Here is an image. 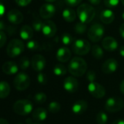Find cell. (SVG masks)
I'll return each mask as SVG.
<instances>
[{"label":"cell","mask_w":124,"mask_h":124,"mask_svg":"<svg viewBox=\"0 0 124 124\" xmlns=\"http://www.w3.org/2000/svg\"><path fill=\"white\" fill-rule=\"evenodd\" d=\"M8 20L13 24H20L23 21V15L18 10L13 9L8 13Z\"/></svg>","instance_id":"9a60e30c"},{"label":"cell","mask_w":124,"mask_h":124,"mask_svg":"<svg viewBox=\"0 0 124 124\" xmlns=\"http://www.w3.org/2000/svg\"><path fill=\"white\" fill-rule=\"evenodd\" d=\"M115 19V14L112 10L106 9L101 11L100 14V20L103 23L109 24L113 22Z\"/></svg>","instance_id":"ffe728a7"},{"label":"cell","mask_w":124,"mask_h":124,"mask_svg":"<svg viewBox=\"0 0 124 124\" xmlns=\"http://www.w3.org/2000/svg\"><path fill=\"white\" fill-rule=\"evenodd\" d=\"M5 29V23L2 21H0V31H3Z\"/></svg>","instance_id":"ee69618b"},{"label":"cell","mask_w":124,"mask_h":124,"mask_svg":"<svg viewBox=\"0 0 124 124\" xmlns=\"http://www.w3.org/2000/svg\"><path fill=\"white\" fill-rule=\"evenodd\" d=\"M121 1V2H122V4H123V5L124 6V0H120Z\"/></svg>","instance_id":"816d5d0a"},{"label":"cell","mask_w":124,"mask_h":124,"mask_svg":"<svg viewBox=\"0 0 124 124\" xmlns=\"http://www.w3.org/2000/svg\"><path fill=\"white\" fill-rule=\"evenodd\" d=\"M64 2L68 6L77 7L81 3L82 0H64Z\"/></svg>","instance_id":"74e56055"},{"label":"cell","mask_w":124,"mask_h":124,"mask_svg":"<svg viewBox=\"0 0 124 124\" xmlns=\"http://www.w3.org/2000/svg\"><path fill=\"white\" fill-rule=\"evenodd\" d=\"M91 53L93 56L96 59H101L104 56V50L98 45H94L91 47Z\"/></svg>","instance_id":"484cf974"},{"label":"cell","mask_w":124,"mask_h":124,"mask_svg":"<svg viewBox=\"0 0 124 124\" xmlns=\"http://www.w3.org/2000/svg\"><path fill=\"white\" fill-rule=\"evenodd\" d=\"M10 85L7 81H0V99L7 98L10 93Z\"/></svg>","instance_id":"603a6c76"},{"label":"cell","mask_w":124,"mask_h":124,"mask_svg":"<svg viewBox=\"0 0 124 124\" xmlns=\"http://www.w3.org/2000/svg\"><path fill=\"white\" fill-rule=\"evenodd\" d=\"M124 107V102L119 97H110L105 101L104 107L107 112H116L121 110Z\"/></svg>","instance_id":"ba28073f"},{"label":"cell","mask_w":124,"mask_h":124,"mask_svg":"<svg viewBox=\"0 0 124 124\" xmlns=\"http://www.w3.org/2000/svg\"><path fill=\"white\" fill-rule=\"evenodd\" d=\"M64 88L69 93H75L78 88V81L75 77H67L64 81Z\"/></svg>","instance_id":"5bb4252c"},{"label":"cell","mask_w":124,"mask_h":124,"mask_svg":"<svg viewBox=\"0 0 124 124\" xmlns=\"http://www.w3.org/2000/svg\"><path fill=\"white\" fill-rule=\"evenodd\" d=\"M68 71L75 77H80L87 71V63L80 57H75L70 62Z\"/></svg>","instance_id":"6da1fadb"},{"label":"cell","mask_w":124,"mask_h":124,"mask_svg":"<svg viewBox=\"0 0 124 124\" xmlns=\"http://www.w3.org/2000/svg\"><path fill=\"white\" fill-rule=\"evenodd\" d=\"M31 65V61L27 57H22L19 61V67L22 70H27Z\"/></svg>","instance_id":"4dcf8cb0"},{"label":"cell","mask_w":124,"mask_h":124,"mask_svg":"<svg viewBox=\"0 0 124 124\" xmlns=\"http://www.w3.org/2000/svg\"><path fill=\"white\" fill-rule=\"evenodd\" d=\"M88 109V103L85 100H78L74 103L72 107V111L74 114L81 115Z\"/></svg>","instance_id":"d6986e66"},{"label":"cell","mask_w":124,"mask_h":124,"mask_svg":"<svg viewBox=\"0 0 124 124\" xmlns=\"http://www.w3.org/2000/svg\"><path fill=\"white\" fill-rule=\"evenodd\" d=\"M76 16L75 11L71 8H66L62 12V17L67 22L69 23L75 21L76 19Z\"/></svg>","instance_id":"cb8c5ba5"},{"label":"cell","mask_w":124,"mask_h":124,"mask_svg":"<svg viewBox=\"0 0 124 124\" xmlns=\"http://www.w3.org/2000/svg\"><path fill=\"white\" fill-rule=\"evenodd\" d=\"M120 90L121 93L124 94V80L121 82V83L120 85Z\"/></svg>","instance_id":"bcb514c9"},{"label":"cell","mask_w":124,"mask_h":124,"mask_svg":"<svg viewBox=\"0 0 124 124\" xmlns=\"http://www.w3.org/2000/svg\"><path fill=\"white\" fill-rule=\"evenodd\" d=\"M118 63L115 58H109L102 64L101 70L105 74H112L117 70Z\"/></svg>","instance_id":"4fadbf2b"},{"label":"cell","mask_w":124,"mask_h":124,"mask_svg":"<svg viewBox=\"0 0 124 124\" xmlns=\"http://www.w3.org/2000/svg\"><path fill=\"white\" fill-rule=\"evenodd\" d=\"M47 117V112L42 107H38L32 112V117L37 121H43Z\"/></svg>","instance_id":"7402d4cb"},{"label":"cell","mask_w":124,"mask_h":124,"mask_svg":"<svg viewBox=\"0 0 124 124\" xmlns=\"http://www.w3.org/2000/svg\"><path fill=\"white\" fill-rule=\"evenodd\" d=\"M119 32L120 34V36L122 37V38L124 39V23H122L119 28Z\"/></svg>","instance_id":"b9f144b4"},{"label":"cell","mask_w":124,"mask_h":124,"mask_svg":"<svg viewBox=\"0 0 124 124\" xmlns=\"http://www.w3.org/2000/svg\"><path fill=\"white\" fill-rule=\"evenodd\" d=\"M112 124H124V120H122V119L116 120L114 122H112Z\"/></svg>","instance_id":"f6af8a7d"},{"label":"cell","mask_w":124,"mask_h":124,"mask_svg":"<svg viewBox=\"0 0 124 124\" xmlns=\"http://www.w3.org/2000/svg\"><path fill=\"white\" fill-rule=\"evenodd\" d=\"M14 112L19 115H26L33 110V104L27 99H20L15 102L13 105Z\"/></svg>","instance_id":"277c9868"},{"label":"cell","mask_w":124,"mask_h":124,"mask_svg":"<svg viewBox=\"0 0 124 124\" xmlns=\"http://www.w3.org/2000/svg\"><path fill=\"white\" fill-rule=\"evenodd\" d=\"M2 71L8 75H13L18 72V66L14 61H7L2 65Z\"/></svg>","instance_id":"ac0fdd59"},{"label":"cell","mask_w":124,"mask_h":124,"mask_svg":"<svg viewBox=\"0 0 124 124\" xmlns=\"http://www.w3.org/2000/svg\"><path fill=\"white\" fill-rule=\"evenodd\" d=\"M30 78L29 76L25 72L18 73L13 80V85L16 89L20 91L26 90L30 85Z\"/></svg>","instance_id":"8992f818"},{"label":"cell","mask_w":124,"mask_h":124,"mask_svg":"<svg viewBox=\"0 0 124 124\" xmlns=\"http://www.w3.org/2000/svg\"><path fill=\"white\" fill-rule=\"evenodd\" d=\"M87 30L86 24L81 23L80 21L77 23L75 26V31L78 34H84Z\"/></svg>","instance_id":"f546056e"},{"label":"cell","mask_w":124,"mask_h":124,"mask_svg":"<svg viewBox=\"0 0 124 124\" xmlns=\"http://www.w3.org/2000/svg\"><path fill=\"white\" fill-rule=\"evenodd\" d=\"M61 42L65 45H70L73 43V37L71 34L68 33H65L61 37Z\"/></svg>","instance_id":"1f68e13d"},{"label":"cell","mask_w":124,"mask_h":124,"mask_svg":"<svg viewBox=\"0 0 124 124\" xmlns=\"http://www.w3.org/2000/svg\"><path fill=\"white\" fill-rule=\"evenodd\" d=\"M72 56L70 50L67 47H61L56 52V58L61 63H64L70 61Z\"/></svg>","instance_id":"2e32d148"},{"label":"cell","mask_w":124,"mask_h":124,"mask_svg":"<svg viewBox=\"0 0 124 124\" xmlns=\"http://www.w3.org/2000/svg\"><path fill=\"white\" fill-rule=\"evenodd\" d=\"M88 91L92 96L96 99L103 98L106 93L104 88L96 82L89 83L88 85Z\"/></svg>","instance_id":"9c48e42d"},{"label":"cell","mask_w":124,"mask_h":124,"mask_svg":"<svg viewBox=\"0 0 124 124\" xmlns=\"http://www.w3.org/2000/svg\"><path fill=\"white\" fill-rule=\"evenodd\" d=\"M57 31V27L55 23L52 21H44L42 33L47 37H53Z\"/></svg>","instance_id":"7c38bea8"},{"label":"cell","mask_w":124,"mask_h":124,"mask_svg":"<svg viewBox=\"0 0 124 124\" xmlns=\"http://www.w3.org/2000/svg\"><path fill=\"white\" fill-rule=\"evenodd\" d=\"M46 61L43 55L40 54L34 55L31 60V65L33 70L36 72H41L45 67Z\"/></svg>","instance_id":"30bf717a"},{"label":"cell","mask_w":124,"mask_h":124,"mask_svg":"<svg viewBox=\"0 0 124 124\" xmlns=\"http://www.w3.org/2000/svg\"><path fill=\"white\" fill-rule=\"evenodd\" d=\"M77 15L81 23L87 24L91 23L94 18L95 10L88 4H82L78 8Z\"/></svg>","instance_id":"7a4b0ae2"},{"label":"cell","mask_w":124,"mask_h":124,"mask_svg":"<svg viewBox=\"0 0 124 124\" xmlns=\"http://www.w3.org/2000/svg\"><path fill=\"white\" fill-rule=\"evenodd\" d=\"M88 2L93 5H99L101 3V0H88Z\"/></svg>","instance_id":"7bdbcfd3"},{"label":"cell","mask_w":124,"mask_h":124,"mask_svg":"<svg viewBox=\"0 0 124 124\" xmlns=\"http://www.w3.org/2000/svg\"><path fill=\"white\" fill-rule=\"evenodd\" d=\"M104 34V28L100 23H94L92 25L88 31V37L91 42H98L100 41Z\"/></svg>","instance_id":"52a82bcc"},{"label":"cell","mask_w":124,"mask_h":124,"mask_svg":"<svg viewBox=\"0 0 124 124\" xmlns=\"http://www.w3.org/2000/svg\"><path fill=\"white\" fill-rule=\"evenodd\" d=\"M119 53L122 57H124V46H122L119 49Z\"/></svg>","instance_id":"7dc6e473"},{"label":"cell","mask_w":124,"mask_h":124,"mask_svg":"<svg viewBox=\"0 0 124 124\" xmlns=\"http://www.w3.org/2000/svg\"><path fill=\"white\" fill-rule=\"evenodd\" d=\"M96 78V72H95L94 71H93V70H89V71H88L87 75H86V79H87L90 83L95 82Z\"/></svg>","instance_id":"8d00e7d4"},{"label":"cell","mask_w":124,"mask_h":124,"mask_svg":"<svg viewBox=\"0 0 124 124\" xmlns=\"http://www.w3.org/2000/svg\"><path fill=\"white\" fill-rule=\"evenodd\" d=\"M0 124H9V123L6 119L1 117L0 118Z\"/></svg>","instance_id":"c3c4849f"},{"label":"cell","mask_w":124,"mask_h":124,"mask_svg":"<svg viewBox=\"0 0 124 124\" xmlns=\"http://www.w3.org/2000/svg\"><path fill=\"white\" fill-rule=\"evenodd\" d=\"M5 13V7L2 3L0 2V18H2Z\"/></svg>","instance_id":"60d3db41"},{"label":"cell","mask_w":124,"mask_h":124,"mask_svg":"<svg viewBox=\"0 0 124 124\" xmlns=\"http://www.w3.org/2000/svg\"><path fill=\"white\" fill-rule=\"evenodd\" d=\"M55 8L53 5L46 3L42 5L39 10V15L43 19H49L54 16L55 13Z\"/></svg>","instance_id":"8fae6325"},{"label":"cell","mask_w":124,"mask_h":124,"mask_svg":"<svg viewBox=\"0 0 124 124\" xmlns=\"http://www.w3.org/2000/svg\"><path fill=\"white\" fill-rule=\"evenodd\" d=\"M25 49L23 42L19 39H13L10 41L7 47V54L10 58H15L20 55Z\"/></svg>","instance_id":"3957f363"},{"label":"cell","mask_w":124,"mask_h":124,"mask_svg":"<svg viewBox=\"0 0 124 124\" xmlns=\"http://www.w3.org/2000/svg\"><path fill=\"white\" fill-rule=\"evenodd\" d=\"M26 47L30 50H40L39 44L35 40H29L26 43Z\"/></svg>","instance_id":"d6a6232c"},{"label":"cell","mask_w":124,"mask_h":124,"mask_svg":"<svg viewBox=\"0 0 124 124\" xmlns=\"http://www.w3.org/2000/svg\"><path fill=\"white\" fill-rule=\"evenodd\" d=\"M46 100H47V96L43 92L37 93L34 96V101L37 104H43L46 101Z\"/></svg>","instance_id":"83f0119b"},{"label":"cell","mask_w":124,"mask_h":124,"mask_svg":"<svg viewBox=\"0 0 124 124\" xmlns=\"http://www.w3.org/2000/svg\"><path fill=\"white\" fill-rule=\"evenodd\" d=\"M34 36V31L32 27L29 25H24L20 30V37L23 40H31Z\"/></svg>","instance_id":"44dd1931"},{"label":"cell","mask_w":124,"mask_h":124,"mask_svg":"<svg viewBox=\"0 0 124 124\" xmlns=\"http://www.w3.org/2000/svg\"><path fill=\"white\" fill-rule=\"evenodd\" d=\"M54 75L55 76H58V77H61V76H64L67 74V67L62 64H55V67H53V70Z\"/></svg>","instance_id":"d4e9b609"},{"label":"cell","mask_w":124,"mask_h":124,"mask_svg":"<svg viewBox=\"0 0 124 124\" xmlns=\"http://www.w3.org/2000/svg\"><path fill=\"white\" fill-rule=\"evenodd\" d=\"M73 52L78 55H85L91 49V44L84 39H78L75 40L72 45Z\"/></svg>","instance_id":"5b68a950"},{"label":"cell","mask_w":124,"mask_h":124,"mask_svg":"<svg viewBox=\"0 0 124 124\" xmlns=\"http://www.w3.org/2000/svg\"><path fill=\"white\" fill-rule=\"evenodd\" d=\"M102 47L107 51H114L117 49L118 43L116 39L112 37H106L102 39Z\"/></svg>","instance_id":"e0dca14e"},{"label":"cell","mask_w":124,"mask_h":124,"mask_svg":"<svg viewBox=\"0 0 124 124\" xmlns=\"http://www.w3.org/2000/svg\"><path fill=\"white\" fill-rule=\"evenodd\" d=\"M32 0H16V3L19 7H26L29 5Z\"/></svg>","instance_id":"ab89813d"},{"label":"cell","mask_w":124,"mask_h":124,"mask_svg":"<svg viewBox=\"0 0 124 124\" xmlns=\"http://www.w3.org/2000/svg\"><path fill=\"white\" fill-rule=\"evenodd\" d=\"M122 18H123V19L124 20V12H123V13H122Z\"/></svg>","instance_id":"f907efd6"},{"label":"cell","mask_w":124,"mask_h":124,"mask_svg":"<svg viewBox=\"0 0 124 124\" xmlns=\"http://www.w3.org/2000/svg\"><path fill=\"white\" fill-rule=\"evenodd\" d=\"M120 0H104V3L107 8H115L119 4Z\"/></svg>","instance_id":"d590c367"},{"label":"cell","mask_w":124,"mask_h":124,"mask_svg":"<svg viewBox=\"0 0 124 124\" xmlns=\"http://www.w3.org/2000/svg\"><path fill=\"white\" fill-rule=\"evenodd\" d=\"M43 23L42 21L40 20H37L34 21L32 23V29L36 31H42V26H43Z\"/></svg>","instance_id":"e575fe53"},{"label":"cell","mask_w":124,"mask_h":124,"mask_svg":"<svg viewBox=\"0 0 124 124\" xmlns=\"http://www.w3.org/2000/svg\"><path fill=\"white\" fill-rule=\"evenodd\" d=\"M96 120L98 124H106L108 120V117H107V115L104 112L100 111L96 115Z\"/></svg>","instance_id":"4316f807"},{"label":"cell","mask_w":124,"mask_h":124,"mask_svg":"<svg viewBox=\"0 0 124 124\" xmlns=\"http://www.w3.org/2000/svg\"><path fill=\"white\" fill-rule=\"evenodd\" d=\"M45 1H47V2H53L56 1V0H45Z\"/></svg>","instance_id":"681fc988"},{"label":"cell","mask_w":124,"mask_h":124,"mask_svg":"<svg viewBox=\"0 0 124 124\" xmlns=\"http://www.w3.org/2000/svg\"><path fill=\"white\" fill-rule=\"evenodd\" d=\"M61 110V104L57 101H51L48 105V111L51 113H57Z\"/></svg>","instance_id":"f1b7e54d"},{"label":"cell","mask_w":124,"mask_h":124,"mask_svg":"<svg viewBox=\"0 0 124 124\" xmlns=\"http://www.w3.org/2000/svg\"><path fill=\"white\" fill-rule=\"evenodd\" d=\"M37 82L41 85H46L47 83V77L46 76L45 74L42 72H39L37 77Z\"/></svg>","instance_id":"836d02e7"},{"label":"cell","mask_w":124,"mask_h":124,"mask_svg":"<svg viewBox=\"0 0 124 124\" xmlns=\"http://www.w3.org/2000/svg\"><path fill=\"white\" fill-rule=\"evenodd\" d=\"M18 124H23V123H18Z\"/></svg>","instance_id":"db71d44e"},{"label":"cell","mask_w":124,"mask_h":124,"mask_svg":"<svg viewBox=\"0 0 124 124\" xmlns=\"http://www.w3.org/2000/svg\"><path fill=\"white\" fill-rule=\"evenodd\" d=\"M31 124H42V123H31Z\"/></svg>","instance_id":"f5cc1de1"},{"label":"cell","mask_w":124,"mask_h":124,"mask_svg":"<svg viewBox=\"0 0 124 124\" xmlns=\"http://www.w3.org/2000/svg\"><path fill=\"white\" fill-rule=\"evenodd\" d=\"M7 42V36L4 31H0V48H2Z\"/></svg>","instance_id":"f35d334b"}]
</instances>
